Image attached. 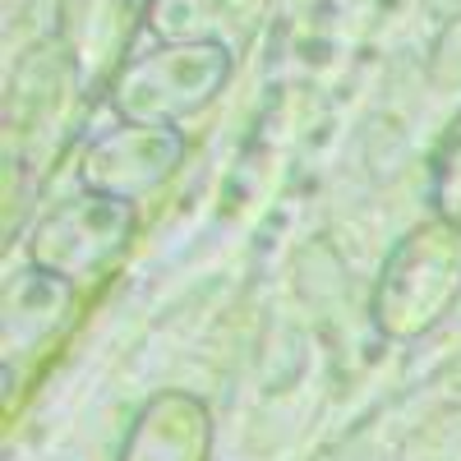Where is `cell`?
I'll use <instances>...</instances> for the list:
<instances>
[{
    "label": "cell",
    "mask_w": 461,
    "mask_h": 461,
    "mask_svg": "<svg viewBox=\"0 0 461 461\" xmlns=\"http://www.w3.org/2000/svg\"><path fill=\"white\" fill-rule=\"evenodd\" d=\"M226 60L212 56V51H189V56H167V60H152L143 65L134 79H125V88L115 93L125 115L143 125H158V121H171L176 111H189L199 106L217 79H221Z\"/></svg>",
    "instance_id": "6"
},
{
    "label": "cell",
    "mask_w": 461,
    "mask_h": 461,
    "mask_svg": "<svg viewBox=\"0 0 461 461\" xmlns=\"http://www.w3.org/2000/svg\"><path fill=\"white\" fill-rule=\"evenodd\" d=\"M79 310V291L60 277H47L37 267H23L19 277H10L5 286V314H0V332H5V369L14 365V356H32L42 346L60 341L65 328L74 323Z\"/></svg>",
    "instance_id": "4"
},
{
    "label": "cell",
    "mask_w": 461,
    "mask_h": 461,
    "mask_svg": "<svg viewBox=\"0 0 461 461\" xmlns=\"http://www.w3.org/2000/svg\"><path fill=\"white\" fill-rule=\"evenodd\" d=\"M180 152H185V143L171 130L139 125V130L106 134L84 158V185H88V194L134 203V199L152 194V189L176 171Z\"/></svg>",
    "instance_id": "3"
},
{
    "label": "cell",
    "mask_w": 461,
    "mask_h": 461,
    "mask_svg": "<svg viewBox=\"0 0 461 461\" xmlns=\"http://www.w3.org/2000/svg\"><path fill=\"white\" fill-rule=\"evenodd\" d=\"M134 240V212L130 203H115L102 194H79L56 203L28 236V267L47 277L69 282L84 291L102 282L115 263L125 258Z\"/></svg>",
    "instance_id": "2"
},
{
    "label": "cell",
    "mask_w": 461,
    "mask_h": 461,
    "mask_svg": "<svg viewBox=\"0 0 461 461\" xmlns=\"http://www.w3.org/2000/svg\"><path fill=\"white\" fill-rule=\"evenodd\" d=\"M212 415L194 393H158L130 425L121 461H208Z\"/></svg>",
    "instance_id": "5"
},
{
    "label": "cell",
    "mask_w": 461,
    "mask_h": 461,
    "mask_svg": "<svg viewBox=\"0 0 461 461\" xmlns=\"http://www.w3.org/2000/svg\"><path fill=\"white\" fill-rule=\"evenodd\" d=\"M461 295V226L420 221L397 240L374 286V328L393 341H415L434 332Z\"/></svg>",
    "instance_id": "1"
}]
</instances>
